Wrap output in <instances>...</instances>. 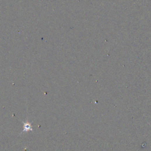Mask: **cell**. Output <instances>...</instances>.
Wrapping results in <instances>:
<instances>
[{
	"label": "cell",
	"instance_id": "obj_1",
	"mask_svg": "<svg viewBox=\"0 0 151 151\" xmlns=\"http://www.w3.org/2000/svg\"><path fill=\"white\" fill-rule=\"evenodd\" d=\"M32 131L33 129L31 127V125L28 123V122H26L24 124V129L23 130V131Z\"/></svg>",
	"mask_w": 151,
	"mask_h": 151
}]
</instances>
